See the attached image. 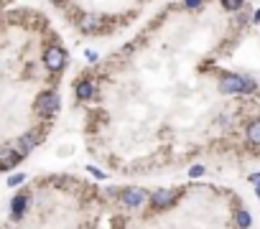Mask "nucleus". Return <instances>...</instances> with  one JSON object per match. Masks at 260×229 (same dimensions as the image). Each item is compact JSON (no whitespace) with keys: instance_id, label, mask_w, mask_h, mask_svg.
<instances>
[{"instance_id":"obj_1","label":"nucleus","mask_w":260,"mask_h":229,"mask_svg":"<svg viewBox=\"0 0 260 229\" xmlns=\"http://www.w3.org/2000/svg\"><path fill=\"white\" fill-rule=\"evenodd\" d=\"M220 89L227 92V95H248V92H255V82L253 79H245L240 74H227L220 82Z\"/></svg>"},{"instance_id":"obj_2","label":"nucleus","mask_w":260,"mask_h":229,"mask_svg":"<svg viewBox=\"0 0 260 229\" xmlns=\"http://www.w3.org/2000/svg\"><path fill=\"white\" fill-rule=\"evenodd\" d=\"M56 107H59L56 92H43V95H38V100H36V112L38 114H54Z\"/></svg>"},{"instance_id":"obj_3","label":"nucleus","mask_w":260,"mask_h":229,"mask_svg":"<svg viewBox=\"0 0 260 229\" xmlns=\"http://www.w3.org/2000/svg\"><path fill=\"white\" fill-rule=\"evenodd\" d=\"M43 64H46V69H51V72H59V69H64V64H67V54H64L59 46H51V49H46V54H43Z\"/></svg>"},{"instance_id":"obj_4","label":"nucleus","mask_w":260,"mask_h":229,"mask_svg":"<svg viewBox=\"0 0 260 229\" xmlns=\"http://www.w3.org/2000/svg\"><path fill=\"white\" fill-rule=\"evenodd\" d=\"M148 199H150V204H153V209H166V206H171L173 201H176V194L168 191V189H158V191L150 194Z\"/></svg>"},{"instance_id":"obj_5","label":"nucleus","mask_w":260,"mask_h":229,"mask_svg":"<svg viewBox=\"0 0 260 229\" xmlns=\"http://www.w3.org/2000/svg\"><path fill=\"white\" fill-rule=\"evenodd\" d=\"M145 199H148V194H145L143 189H125V191H123V196H120V201H123L125 206H130V209L140 206Z\"/></svg>"},{"instance_id":"obj_6","label":"nucleus","mask_w":260,"mask_h":229,"mask_svg":"<svg viewBox=\"0 0 260 229\" xmlns=\"http://www.w3.org/2000/svg\"><path fill=\"white\" fill-rule=\"evenodd\" d=\"M23 158L15 148H5V150H0V171H8V168H13L18 160Z\"/></svg>"},{"instance_id":"obj_7","label":"nucleus","mask_w":260,"mask_h":229,"mask_svg":"<svg viewBox=\"0 0 260 229\" xmlns=\"http://www.w3.org/2000/svg\"><path fill=\"white\" fill-rule=\"evenodd\" d=\"M26 206H28V194H15L13 201H10V214L13 219H20L26 214Z\"/></svg>"},{"instance_id":"obj_8","label":"nucleus","mask_w":260,"mask_h":229,"mask_svg":"<svg viewBox=\"0 0 260 229\" xmlns=\"http://www.w3.org/2000/svg\"><path fill=\"white\" fill-rule=\"evenodd\" d=\"M36 143H38V135L36 132H28V135H23V137H20V140H18V153L20 155H23V153H28V150H33L36 148Z\"/></svg>"},{"instance_id":"obj_9","label":"nucleus","mask_w":260,"mask_h":229,"mask_svg":"<svg viewBox=\"0 0 260 229\" xmlns=\"http://www.w3.org/2000/svg\"><path fill=\"white\" fill-rule=\"evenodd\" d=\"M74 92H77L79 100H90V97L95 95V87H92V82L84 79V82H77V84H74Z\"/></svg>"},{"instance_id":"obj_10","label":"nucleus","mask_w":260,"mask_h":229,"mask_svg":"<svg viewBox=\"0 0 260 229\" xmlns=\"http://www.w3.org/2000/svg\"><path fill=\"white\" fill-rule=\"evenodd\" d=\"M100 26V18L95 15V13H87V15H82V20H79V28L82 31H95Z\"/></svg>"},{"instance_id":"obj_11","label":"nucleus","mask_w":260,"mask_h":229,"mask_svg":"<svg viewBox=\"0 0 260 229\" xmlns=\"http://www.w3.org/2000/svg\"><path fill=\"white\" fill-rule=\"evenodd\" d=\"M248 140L255 143V145H260V120H253L248 125Z\"/></svg>"},{"instance_id":"obj_12","label":"nucleus","mask_w":260,"mask_h":229,"mask_svg":"<svg viewBox=\"0 0 260 229\" xmlns=\"http://www.w3.org/2000/svg\"><path fill=\"white\" fill-rule=\"evenodd\" d=\"M250 212L248 209H240V212H237V227H240V229H248L250 227Z\"/></svg>"},{"instance_id":"obj_13","label":"nucleus","mask_w":260,"mask_h":229,"mask_svg":"<svg viewBox=\"0 0 260 229\" xmlns=\"http://www.w3.org/2000/svg\"><path fill=\"white\" fill-rule=\"evenodd\" d=\"M222 8L225 10H240L243 8V0H222Z\"/></svg>"},{"instance_id":"obj_14","label":"nucleus","mask_w":260,"mask_h":229,"mask_svg":"<svg viewBox=\"0 0 260 229\" xmlns=\"http://www.w3.org/2000/svg\"><path fill=\"white\" fill-rule=\"evenodd\" d=\"M23 181H26V173H15V176H10V178H8V186H13V189H15V186H20Z\"/></svg>"},{"instance_id":"obj_15","label":"nucleus","mask_w":260,"mask_h":229,"mask_svg":"<svg viewBox=\"0 0 260 229\" xmlns=\"http://www.w3.org/2000/svg\"><path fill=\"white\" fill-rule=\"evenodd\" d=\"M189 176H191V178L204 176V166H191V168H189Z\"/></svg>"},{"instance_id":"obj_16","label":"nucleus","mask_w":260,"mask_h":229,"mask_svg":"<svg viewBox=\"0 0 260 229\" xmlns=\"http://www.w3.org/2000/svg\"><path fill=\"white\" fill-rule=\"evenodd\" d=\"M87 171H90L92 176H97V178H105V171H100V168H95V166H90Z\"/></svg>"},{"instance_id":"obj_17","label":"nucleus","mask_w":260,"mask_h":229,"mask_svg":"<svg viewBox=\"0 0 260 229\" xmlns=\"http://www.w3.org/2000/svg\"><path fill=\"white\" fill-rule=\"evenodd\" d=\"M184 5H186V8H199L202 0H184Z\"/></svg>"},{"instance_id":"obj_18","label":"nucleus","mask_w":260,"mask_h":229,"mask_svg":"<svg viewBox=\"0 0 260 229\" xmlns=\"http://www.w3.org/2000/svg\"><path fill=\"white\" fill-rule=\"evenodd\" d=\"M87 54V61H97V51H84Z\"/></svg>"},{"instance_id":"obj_19","label":"nucleus","mask_w":260,"mask_h":229,"mask_svg":"<svg viewBox=\"0 0 260 229\" xmlns=\"http://www.w3.org/2000/svg\"><path fill=\"white\" fill-rule=\"evenodd\" d=\"M250 183H255V186H260V173H253V176H250Z\"/></svg>"},{"instance_id":"obj_20","label":"nucleus","mask_w":260,"mask_h":229,"mask_svg":"<svg viewBox=\"0 0 260 229\" xmlns=\"http://www.w3.org/2000/svg\"><path fill=\"white\" fill-rule=\"evenodd\" d=\"M253 20H255V23H260V8L255 10V15H253Z\"/></svg>"},{"instance_id":"obj_21","label":"nucleus","mask_w":260,"mask_h":229,"mask_svg":"<svg viewBox=\"0 0 260 229\" xmlns=\"http://www.w3.org/2000/svg\"><path fill=\"white\" fill-rule=\"evenodd\" d=\"M255 194H258V199H260V186H255Z\"/></svg>"}]
</instances>
